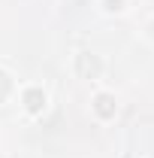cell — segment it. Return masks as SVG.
Returning <instances> with one entry per match:
<instances>
[{
    "mask_svg": "<svg viewBox=\"0 0 154 158\" xmlns=\"http://www.w3.org/2000/svg\"><path fill=\"white\" fill-rule=\"evenodd\" d=\"M39 106H42V94H39V91H27V110L37 113Z\"/></svg>",
    "mask_w": 154,
    "mask_h": 158,
    "instance_id": "obj_1",
    "label": "cell"
},
{
    "mask_svg": "<svg viewBox=\"0 0 154 158\" xmlns=\"http://www.w3.org/2000/svg\"><path fill=\"white\" fill-rule=\"evenodd\" d=\"M97 110H100L103 116H109V113H112V100L106 98V94H103V98H97Z\"/></svg>",
    "mask_w": 154,
    "mask_h": 158,
    "instance_id": "obj_2",
    "label": "cell"
}]
</instances>
